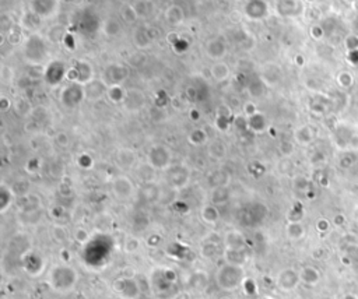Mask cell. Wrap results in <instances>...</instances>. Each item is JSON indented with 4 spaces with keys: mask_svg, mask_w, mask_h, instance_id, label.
Returning <instances> with one entry per match:
<instances>
[{
    "mask_svg": "<svg viewBox=\"0 0 358 299\" xmlns=\"http://www.w3.org/2000/svg\"><path fill=\"white\" fill-rule=\"evenodd\" d=\"M201 218H203V221L207 224H216L218 220V211L216 207L213 206H206L203 207V210H201L200 212Z\"/></svg>",
    "mask_w": 358,
    "mask_h": 299,
    "instance_id": "obj_8",
    "label": "cell"
},
{
    "mask_svg": "<svg viewBox=\"0 0 358 299\" xmlns=\"http://www.w3.org/2000/svg\"><path fill=\"white\" fill-rule=\"evenodd\" d=\"M225 246L227 250H242L245 246V238L238 231H231L225 235Z\"/></svg>",
    "mask_w": 358,
    "mask_h": 299,
    "instance_id": "obj_6",
    "label": "cell"
},
{
    "mask_svg": "<svg viewBox=\"0 0 358 299\" xmlns=\"http://www.w3.org/2000/svg\"><path fill=\"white\" fill-rule=\"evenodd\" d=\"M299 281H301L299 273H297L293 268H284V270L278 273L276 284L277 288L283 291V292H291L298 287Z\"/></svg>",
    "mask_w": 358,
    "mask_h": 299,
    "instance_id": "obj_3",
    "label": "cell"
},
{
    "mask_svg": "<svg viewBox=\"0 0 358 299\" xmlns=\"http://www.w3.org/2000/svg\"><path fill=\"white\" fill-rule=\"evenodd\" d=\"M200 253L204 259L212 260V259H216V257H217L218 248L216 243H204V245L201 246Z\"/></svg>",
    "mask_w": 358,
    "mask_h": 299,
    "instance_id": "obj_9",
    "label": "cell"
},
{
    "mask_svg": "<svg viewBox=\"0 0 358 299\" xmlns=\"http://www.w3.org/2000/svg\"><path fill=\"white\" fill-rule=\"evenodd\" d=\"M139 248H140V243L137 239H129L125 243V252H127V253H135Z\"/></svg>",
    "mask_w": 358,
    "mask_h": 299,
    "instance_id": "obj_10",
    "label": "cell"
},
{
    "mask_svg": "<svg viewBox=\"0 0 358 299\" xmlns=\"http://www.w3.org/2000/svg\"><path fill=\"white\" fill-rule=\"evenodd\" d=\"M299 278H301V281H304V283L308 284V285H315V284L319 283L320 274L314 267L306 266L299 273Z\"/></svg>",
    "mask_w": 358,
    "mask_h": 299,
    "instance_id": "obj_7",
    "label": "cell"
},
{
    "mask_svg": "<svg viewBox=\"0 0 358 299\" xmlns=\"http://www.w3.org/2000/svg\"><path fill=\"white\" fill-rule=\"evenodd\" d=\"M245 280V270L242 266H237L233 263H224L218 267L216 273V284L224 292H233L241 287Z\"/></svg>",
    "mask_w": 358,
    "mask_h": 299,
    "instance_id": "obj_1",
    "label": "cell"
},
{
    "mask_svg": "<svg viewBox=\"0 0 358 299\" xmlns=\"http://www.w3.org/2000/svg\"><path fill=\"white\" fill-rule=\"evenodd\" d=\"M114 193L118 199H129L133 193V185L126 176H120L114 182Z\"/></svg>",
    "mask_w": 358,
    "mask_h": 299,
    "instance_id": "obj_5",
    "label": "cell"
},
{
    "mask_svg": "<svg viewBox=\"0 0 358 299\" xmlns=\"http://www.w3.org/2000/svg\"><path fill=\"white\" fill-rule=\"evenodd\" d=\"M77 281H79V273L67 264L55 266L49 273L50 288L60 294L70 292L71 289L76 287Z\"/></svg>",
    "mask_w": 358,
    "mask_h": 299,
    "instance_id": "obj_2",
    "label": "cell"
},
{
    "mask_svg": "<svg viewBox=\"0 0 358 299\" xmlns=\"http://www.w3.org/2000/svg\"><path fill=\"white\" fill-rule=\"evenodd\" d=\"M209 287V274L204 270H196L188 278V288L193 292H204Z\"/></svg>",
    "mask_w": 358,
    "mask_h": 299,
    "instance_id": "obj_4",
    "label": "cell"
}]
</instances>
